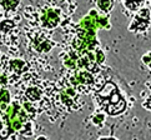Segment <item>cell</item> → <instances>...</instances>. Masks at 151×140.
<instances>
[{
    "instance_id": "obj_1",
    "label": "cell",
    "mask_w": 151,
    "mask_h": 140,
    "mask_svg": "<svg viewBox=\"0 0 151 140\" xmlns=\"http://www.w3.org/2000/svg\"><path fill=\"white\" fill-rule=\"evenodd\" d=\"M95 100L100 105L102 113L111 116L121 114L126 109V100L112 82H107L101 89L95 90Z\"/></svg>"
},
{
    "instance_id": "obj_2",
    "label": "cell",
    "mask_w": 151,
    "mask_h": 140,
    "mask_svg": "<svg viewBox=\"0 0 151 140\" xmlns=\"http://www.w3.org/2000/svg\"><path fill=\"white\" fill-rule=\"evenodd\" d=\"M45 8H41L39 14H35L36 21L39 23V29L54 30L61 24L64 25V17H66V10L63 8H56L55 1H46Z\"/></svg>"
},
{
    "instance_id": "obj_3",
    "label": "cell",
    "mask_w": 151,
    "mask_h": 140,
    "mask_svg": "<svg viewBox=\"0 0 151 140\" xmlns=\"http://www.w3.org/2000/svg\"><path fill=\"white\" fill-rule=\"evenodd\" d=\"M30 48L39 54L49 53L56 45L55 41L51 40V36L46 35V31L42 29H33V34H29Z\"/></svg>"
},
{
    "instance_id": "obj_4",
    "label": "cell",
    "mask_w": 151,
    "mask_h": 140,
    "mask_svg": "<svg viewBox=\"0 0 151 140\" xmlns=\"http://www.w3.org/2000/svg\"><path fill=\"white\" fill-rule=\"evenodd\" d=\"M150 25H151V12L149 8L142 6L135 14L131 24L129 25V30L135 31V33H144L145 30L149 29Z\"/></svg>"
},
{
    "instance_id": "obj_5",
    "label": "cell",
    "mask_w": 151,
    "mask_h": 140,
    "mask_svg": "<svg viewBox=\"0 0 151 140\" xmlns=\"http://www.w3.org/2000/svg\"><path fill=\"white\" fill-rule=\"evenodd\" d=\"M29 69V63L26 60H23V59H10L4 66V70H6L8 79H19L25 73H28Z\"/></svg>"
},
{
    "instance_id": "obj_6",
    "label": "cell",
    "mask_w": 151,
    "mask_h": 140,
    "mask_svg": "<svg viewBox=\"0 0 151 140\" xmlns=\"http://www.w3.org/2000/svg\"><path fill=\"white\" fill-rule=\"evenodd\" d=\"M24 99L26 103L30 104H39L42 100L45 99V91L41 88L36 87V85H31V87H28L24 93Z\"/></svg>"
},
{
    "instance_id": "obj_7",
    "label": "cell",
    "mask_w": 151,
    "mask_h": 140,
    "mask_svg": "<svg viewBox=\"0 0 151 140\" xmlns=\"http://www.w3.org/2000/svg\"><path fill=\"white\" fill-rule=\"evenodd\" d=\"M12 104L10 91L5 88H0V113H5L9 105Z\"/></svg>"
},
{
    "instance_id": "obj_8",
    "label": "cell",
    "mask_w": 151,
    "mask_h": 140,
    "mask_svg": "<svg viewBox=\"0 0 151 140\" xmlns=\"http://www.w3.org/2000/svg\"><path fill=\"white\" fill-rule=\"evenodd\" d=\"M15 26H17V24H15L14 20H12V19H3L1 21H0V34L5 38L10 33H13Z\"/></svg>"
},
{
    "instance_id": "obj_9",
    "label": "cell",
    "mask_w": 151,
    "mask_h": 140,
    "mask_svg": "<svg viewBox=\"0 0 151 140\" xmlns=\"http://www.w3.org/2000/svg\"><path fill=\"white\" fill-rule=\"evenodd\" d=\"M114 5H115V1H96V6L100 9V12L104 15H109Z\"/></svg>"
},
{
    "instance_id": "obj_10",
    "label": "cell",
    "mask_w": 151,
    "mask_h": 140,
    "mask_svg": "<svg viewBox=\"0 0 151 140\" xmlns=\"http://www.w3.org/2000/svg\"><path fill=\"white\" fill-rule=\"evenodd\" d=\"M0 5L4 8L5 12H15L20 5V1H0Z\"/></svg>"
},
{
    "instance_id": "obj_11",
    "label": "cell",
    "mask_w": 151,
    "mask_h": 140,
    "mask_svg": "<svg viewBox=\"0 0 151 140\" xmlns=\"http://www.w3.org/2000/svg\"><path fill=\"white\" fill-rule=\"evenodd\" d=\"M122 4H124V6L125 8H127L129 10H131V12H137L139 9H141L142 6H145L147 3H144V1H141V3H125V1H122Z\"/></svg>"
},
{
    "instance_id": "obj_12",
    "label": "cell",
    "mask_w": 151,
    "mask_h": 140,
    "mask_svg": "<svg viewBox=\"0 0 151 140\" xmlns=\"http://www.w3.org/2000/svg\"><path fill=\"white\" fill-rule=\"evenodd\" d=\"M105 121V113H96V114L93 116V123L95 124V125H101L102 123Z\"/></svg>"
},
{
    "instance_id": "obj_13",
    "label": "cell",
    "mask_w": 151,
    "mask_h": 140,
    "mask_svg": "<svg viewBox=\"0 0 151 140\" xmlns=\"http://www.w3.org/2000/svg\"><path fill=\"white\" fill-rule=\"evenodd\" d=\"M142 63L151 69V51H149V53L145 54V55H142Z\"/></svg>"
},
{
    "instance_id": "obj_14",
    "label": "cell",
    "mask_w": 151,
    "mask_h": 140,
    "mask_svg": "<svg viewBox=\"0 0 151 140\" xmlns=\"http://www.w3.org/2000/svg\"><path fill=\"white\" fill-rule=\"evenodd\" d=\"M9 83V79L6 76V74H0V87H5Z\"/></svg>"
},
{
    "instance_id": "obj_15",
    "label": "cell",
    "mask_w": 151,
    "mask_h": 140,
    "mask_svg": "<svg viewBox=\"0 0 151 140\" xmlns=\"http://www.w3.org/2000/svg\"><path fill=\"white\" fill-rule=\"evenodd\" d=\"M35 140H49V139H47L45 135H40V136H37Z\"/></svg>"
},
{
    "instance_id": "obj_16",
    "label": "cell",
    "mask_w": 151,
    "mask_h": 140,
    "mask_svg": "<svg viewBox=\"0 0 151 140\" xmlns=\"http://www.w3.org/2000/svg\"><path fill=\"white\" fill-rule=\"evenodd\" d=\"M99 140H117V139H115V138H100Z\"/></svg>"
}]
</instances>
